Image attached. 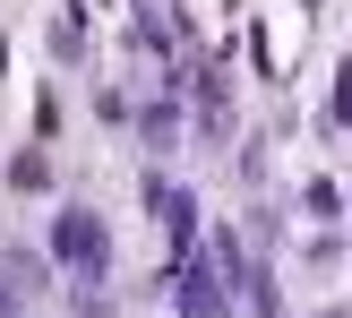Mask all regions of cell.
<instances>
[{"instance_id": "6da1fadb", "label": "cell", "mask_w": 352, "mask_h": 318, "mask_svg": "<svg viewBox=\"0 0 352 318\" xmlns=\"http://www.w3.org/2000/svg\"><path fill=\"white\" fill-rule=\"evenodd\" d=\"M52 267L86 275V284L112 267V233H103V215H95V206H60V215H52Z\"/></svg>"}, {"instance_id": "7a4b0ae2", "label": "cell", "mask_w": 352, "mask_h": 318, "mask_svg": "<svg viewBox=\"0 0 352 318\" xmlns=\"http://www.w3.org/2000/svg\"><path fill=\"white\" fill-rule=\"evenodd\" d=\"M181 318H223V284H215V275H189V284H181Z\"/></svg>"}, {"instance_id": "3957f363", "label": "cell", "mask_w": 352, "mask_h": 318, "mask_svg": "<svg viewBox=\"0 0 352 318\" xmlns=\"http://www.w3.org/2000/svg\"><path fill=\"white\" fill-rule=\"evenodd\" d=\"M336 120H352V61L336 69Z\"/></svg>"}]
</instances>
